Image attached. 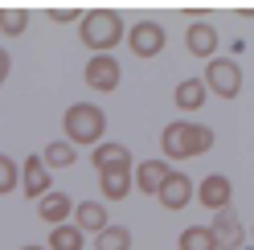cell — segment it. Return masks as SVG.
<instances>
[{
    "mask_svg": "<svg viewBox=\"0 0 254 250\" xmlns=\"http://www.w3.org/2000/svg\"><path fill=\"white\" fill-rule=\"evenodd\" d=\"M78 41L90 54H115V45L127 41V25L115 8H86L78 21Z\"/></svg>",
    "mask_w": 254,
    "mask_h": 250,
    "instance_id": "1",
    "label": "cell"
},
{
    "mask_svg": "<svg viewBox=\"0 0 254 250\" xmlns=\"http://www.w3.org/2000/svg\"><path fill=\"white\" fill-rule=\"evenodd\" d=\"M160 148H164V160H193V156H205L213 148V131L205 123H193V119H177L160 131Z\"/></svg>",
    "mask_w": 254,
    "mask_h": 250,
    "instance_id": "2",
    "label": "cell"
},
{
    "mask_svg": "<svg viewBox=\"0 0 254 250\" xmlns=\"http://www.w3.org/2000/svg\"><path fill=\"white\" fill-rule=\"evenodd\" d=\"M62 131L74 148H99L103 144V131H107V111L99 103H74L66 107V115H62Z\"/></svg>",
    "mask_w": 254,
    "mask_h": 250,
    "instance_id": "3",
    "label": "cell"
},
{
    "mask_svg": "<svg viewBox=\"0 0 254 250\" xmlns=\"http://www.w3.org/2000/svg\"><path fill=\"white\" fill-rule=\"evenodd\" d=\"M201 78L209 86V95H217V99H238L242 95V66L234 58H213Z\"/></svg>",
    "mask_w": 254,
    "mask_h": 250,
    "instance_id": "4",
    "label": "cell"
},
{
    "mask_svg": "<svg viewBox=\"0 0 254 250\" xmlns=\"http://www.w3.org/2000/svg\"><path fill=\"white\" fill-rule=\"evenodd\" d=\"M164 45H168V33H164L160 21H135L131 29H127V50H131L139 62L144 58H160Z\"/></svg>",
    "mask_w": 254,
    "mask_h": 250,
    "instance_id": "5",
    "label": "cell"
},
{
    "mask_svg": "<svg viewBox=\"0 0 254 250\" xmlns=\"http://www.w3.org/2000/svg\"><path fill=\"white\" fill-rule=\"evenodd\" d=\"M82 78H86V86H90V90H99V95H111V90L119 86L123 70H119L115 54H90V62L82 66Z\"/></svg>",
    "mask_w": 254,
    "mask_h": 250,
    "instance_id": "6",
    "label": "cell"
},
{
    "mask_svg": "<svg viewBox=\"0 0 254 250\" xmlns=\"http://www.w3.org/2000/svg\"><path fill=\"white\" fill-rule=\"evenodd\" d=\"M21 193H25L29 201H41V197L54 193V185H50V164H45L41 156H25V160H21Z\"/></svg>",
    "mask_w": 254,
    "mask_h": 250,
    "instance_id": "7",
    "label": "cell"
},
{
    "mask_svg": "<svg viewBox=\"0 0 254 250\" xmlns=\"http://www.w3.org/2000/svg\"><path fill=\"white\" fill-rule=\"evenodd\" d=\"M209 230H213V242H217V250H238V246H242V238H246L242 217L234 213V205H230V209H221V213H213Z\"/></svg>",
    "mask_w": 254,
    "mask_h": 250,
    "instance_id": "8",
    "label": "cell"
},
{
    "mask_svg": "<svg viewBox=\"0 0 254 250\" xmlns=\"http://www.w3.org/2000/svg\"><path fill=\"white\" fill-rule=\"evenodd\" d=\"M230 197H234V185H230V177H221V173H209L197 185V201L205 209H213V213L230 209Z\"/></svg>",
    "mask_w": 254,
    "mask_h": 250,
    "instance_id": "9",
    "label": "cell"
},
{
    "mask_svg": "<svg viewBox=\"0 0 254 250\" xmlns=\"http://www.w3.org/2000/svg\"><path fill=\"white\" fill-rule=\"evenodd\" d=\"M185 50L193 54V58L213 62L217 58V29L209 21H193V25H189V33H185Z\"/></svg>",
    "mask_w": 254,
    "mask_h": 250,
    "instance_id": "10",
    "label": "cell"
},
{
    "mask_svg": "<svg viewBox=\"0 0 254 250\" xmlns=\"http://www.w3.org/2000/svg\"><path fill=\"white\" fill-rule=\"evenodd\" d=\"M156 197H160V205H164V209H185L189 201L197 197V185L189 181V173H177V168H172V177L164 181V189L156 193Z\"/></svg>",
    "mask_w": 254,
    "mask_h": 250,
    "instance_id": "11",
    "label": "cell"
},
{
    "mask_svg": "<svg viewBox=\"0 0 254 250\" xmlns=\"http://www.w3.org/2000/svg\"><path fill=\"white\" fill-rule=\"evenodd\" d=\"M131 189H135V164H123V168H107V173H99V193H103L107 201H123Z\"/></svg>",
    "mask_w": 254,
    "mask_h": 250,
    "instance_id": "12",
    "label": "cell"
},
{
    "mask_svg": "<svg viewBox=\"0 0 254 250\" xmlns=\"http://www.w3.org/2000/svg\"><path fill=\"white\" fill-rule=\"evenodd\" d=\"M168 177H172L168 160H144V164H135V189L144 193V197H156V193L164 189Z\"/></svg>",
    "mask_w": 254,
    "mask_h": 250,
    "instance_id": "13",
    "label": "cell"
},
{
    "mask_svg": "<svg viewBox=\"0 0 254 250\" xmlns=\"http://www.w3.org/2000/svg\"><path fill=\"white\" fill-rule=\"evenodd\" d=\"M74 197H66V193H50V197H41L37 201V217H41V222H50V226H66L70 222V217H74Z\"/></svg>",
    "mask_w": 254,
    "mask_h": 250,
    "instance_id": "14",
    "label": "cell"
},
{
    "mask_svg": "<svg viewBox=\"0 0 254 250\" xmlns=\"http://www.w3.org/2000/svg\"><path fill=\"white\" fill-rule=\"evenodd\" d=\"M74 226L82 230V234H94V238H99V234L111 226V222H107V205H103V201H78Z\"/></svg>",
    "mask_w": 254,
    "mask_h": 250,
    "instance_id": "15",
    "label": "cell"
},
{
    "mask_svg": "<svg viewBox=\"0 0 254 250\" xmlns=\"http://www.w3.org/2000/svg\"><path fill=\"white\" fill-rule=\"evenodd\" d=\"M205 99H209L205 78H185V82H177V95H172V103H177L181 111H201Z\"/></svg>",
    "mask_w": 254,
    "mask_h": 250,
    "instance_id": "16",
    "label": "cell"
},
{
    "mask_svg": "<svg viewBox=\"0 0 254 250\" xmlns=\"http://www.w3.org/2000/svg\"><path fill=\"white\" fill-rule=\"evenodd\" d=\"M90 164L99 168V173H107V168H123V164H131V152H127L123 144H99L90 152Z\"/></svg>",
    "mask_w": 254,
    "mask_h": 250,
    "instance_id": "17",
    "label": "cell"
},
{
    "mask_svg": "<svg viewBox=\"0 0 254 250\" xmlns=\"http://www.w3.org/2000/svg\"><path fill=\"white\" fill-rule=\"evenodd\" d=\"M50 250H82L86 246V238H82V230H78L74 222H66V226H54L50 230V242H45Z\"/></svg>",
    "mask_w": 254,
    "mask_h": 250,
    "instance_id": "18",
    "label": "cell"
},
{
    "mask_svg": "<svg viewBox=\"0 0 254 250\" xmlns=\"http://www.w3.org/2000/svg\"><path fill=\"white\" fill-rule=\"evenodd\" d=\"M177 250H217L213 230L209 226H185L181 238H177Z\"/></svg>",
    "mask_w": 254,
    "mask_h": 250,
    "instance_id": "19",
    "label": "cell"
},
{
    "mask_svg": "<svg viewBox=\"0 0 254 250\" xmlns=\"http://www.w3.org/2000/svg\"><path fill=\"white\" fill-rule=\"evenodd\" d=\"M50 168H70L78 164V148L70 144V139H54V144H45V156H41Z\"/></svg>",
    "mask_w": 254,
    "mask_h": 250,
    "instance_id": "20",
    "label": "cell"
},
{
    "mask_svg": "<svg viewBox=\"0 0 254 250\" xmlns=\"http://www.w3.org/2000/svg\"><path fill=\"white\" fill-rule=\"evenodd\" d=\"M94 250H131V230L127 226H107L94 238Z\"/></svg>",
    "mask_w": 254,
    "mask_h": 250,
    "instance_id": "21",
    "label": "cell"
},
{
    "mask_svg": "<svg viewBox=\"0 0 254 250\" xmlns=\"http://www.w3.org/2000/svg\"><path fill=\"white\" fill-rule=\"evenodd\" d=\"M29 29V12L25 8H0V33L4 37H21Z\"/></svg>",
    "mask_w": 254,
    "mask_h": 250,
    "instance_id": "22",
    "label": "cell"
},
{
    "mask_svg": "<svg viewBox=\"0 0 254 250\" xmlns=\"http://www.w3.org/2000/svg\"><path fill=\"white\" fill-rule=\"evenodd\" d=\"M17 185H21V168L12 164L4 152H0V197H4V193H12Z\"/></svg>",
    "mask_w": 254,
    "mask_h": 250,
    "instance_id": "23",
    "label": "cell"
},
{
    "mask_svg": "<svg viewBox=\"0 0 254 250\" xmlns=\"http://www.w3.org/2000/svg\"><path fill=\"white\" fill-rule=\"evenodd\" d=\"M50 21H58V25H70V21H82V17H78L74 8H54V12H50Z\"/></svg>",
    "mask_w": 254,
    "mask_h": 250,
    "instance_id": "24",
    "label": "cell"
},
{
    "mask_svg": "<svg viewBox=\"0 0 254 250\" xmlns=\"http://www.w3.org/2000/svg\"><path fill=\"white\" fill-rule=\"evenodd\" d=\"M8 70H12V58H8L4 45H0V78H8Z\"/></svg>",
    "mask_w": 254,
    "mask_h": 250,
    "instance_id": "25",
    "label": "cell"
},
{
    "mask_svg": "<svg viewBox=\"0 0 254 250\" xmlns=\"http://www.w3.org/2000/svg\"><path fill=\"white\" fill-rule=\"evenodd\" d=\"M21 250H50V246H37V242H29V246H21Z\"/></svg>",
    "mask_w": 254,
    "mask_h": 250,
    "instance_id": "26",
    "label": "cell"
},
{
    "mask_svg": "<svg viewBox=\"0 0 254 250\" xmlns=\"http://www.w3.org/2000/svg\"><path fill=\"white\" fill-rule=\"evenodd\" d=\"M0 86H4V78H0Z\"/></svg>",
    "mask_w": 254,
    "mask_h": 250,
    "instance_id": "27",
    "label": "cell"
},
{
    "mask_svg": "<svg viewBox=\"0 0 254 250\" xmlns=\"http://www.w3.org/2000/svg\"><path fill=\"white\" fill-rule=\"evenodd\" d=\"M250 234H254V226H250Z\"/></svg>",
    "mask_w": 254,
    "mask_h": 250,
    "instance_id": "28",
    "label": "cell"
}]
</instances>
